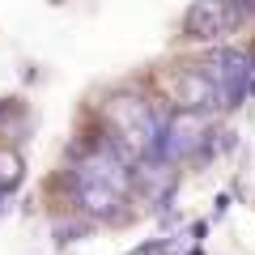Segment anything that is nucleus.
<instances>
[{"instance_id":"20e7f679","label":"nucleus","mask_w":255,"mask_h":255,"mask_svg":"<svg viewBox=\"0 0 255 255\" xmlns=\"http://www.w3.org/2000/svg\"><path fill=\"white\" fill-rule=\"evenodd\" d=\"M200 73L217 85L221 102L234 107L247 94V85H251V51H243V47H217V51L200 64Z\"/></svg>"},{"instance_id":"1a4fd4ad","label":"nucleus","mask_w":255,"mask_h":255,"mask_svg":"<svg viewBox=\"0 0 255 255\" xmlns=\"http://www.w3.org/2000/svg\"><path fill=\"white\" fill-rule=\"evenodd\" d=\"M55 4H60V0H55Z\"/></svg>"},{"instance_id":"7ed1b4c3","label":"nucleus","mask_w":255,"mask_h":255,"mask_svg":"<svg viewBox=\"0 0 255 255\" xmlns=\"http://www.w3.org/2000/svg\"><path fill=\"white\" fill-rule=\"evenodd\" d=\"M255 13V0H196L183 13V34L196 43H217Z\"/></svg>"},{"instance_id":"f03ea898","label":"nucleus","mask_w":255,"mask_h":255,"mask_svg":"<svg viewBox=\"0 0 255 255\" xmlns=\"http://www.w3.org/2000/svg\"><path fill=\"white\" fill-rule=\"evenodd\" d=\"M107 119L115 128V140L128 157H157V140H162V115L153 102L136 98V94H115L107 102Z\"/></svg>"},{"instance_id":"f257e3e1","label":"nucleus","mask_w":255,"mask_h":255,"mask_svg":"<svg viewBox=\"0 0 255 255\" xmlns=\"http://www.w3.org/2000/svg\"><path fill=\"white\" fill-rule=\"evenodd\" d=\"M68 187H73V200L81 204V213L111 221L119 217V209L128 204V191H132V157L111 140L94 145L90 153H81L73 162Z\"/></svg>"},{"instance_id":"6e6552de","label":"nucleus","mask_w":255,"mask_h":255,"mask_svg":"<svg viewBox=\"0 0 255 255\" xmlns=\"http://www.w3.org/2000/svg\"><path fill=\"white\" fill-rule=\"evenodd\" d=\"M0 209H4V187H0Z\"/></svg>"},{"instance_id":"0eeeda50","label":"nucleus","mask_w":255,"mask_h":255,"mask_svg":"<svg viewBox=\"0 0 255 255\" xmlns=\"http://www.w3.org/2000/svg\"><path fill=\"white\" fill-rule=\"evenodd\" d=\"M17 179H21V157L17 153H0V187L4 191L17 187Z\"/></svg>"},{"instance_id":"423d86ee","label":"nucleus","mask_w":255,"mask_h":255,"mask_svg":"<svg viewBox=\"0 0 255 255\" xmlns=\"http://www.w3.org/2000/svg\"><path fill=\"white\" fill-rule=\"evenodd\" d=\"M174 102H179V111H196V115L226 107L221 94H217V85H213L200 68H183V73L174 77Z\"/></svg>"},{"instance_id":"39448f33","label":"nucleus","mask_w":255,"mask_h":255,"mask_svg":"<svg viewBox=\"0 0 255 255\" xmlns=\"http://www.w3.org/2000/svg\"><path fill=\"white\" fill-rule=\"evenodd\" d=\"M204 140V115L196 111H179V115L162 119V140H157V162H179V157L196 153Z\"/></svg>"}]
</instances>
